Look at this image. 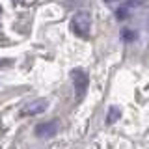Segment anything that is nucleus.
<instances>
[{"label": "nucleus", "mask_w": 149, "mask_h": 149, "mask_svg": "<svg viewBox=\"0 0 149 149\" xmlns=\"http://www.w3.org/2000/svg\"><path fill=\"white\" fill-rule=\"evenodd\" d=\"M71 32L74 36L82 37V39H88L91 34V17L90 13H77L73 19H71Z\"/></svg>", "instance_id": "nucleus-1"}, {"label": "nucleus", "mask_w": 149, "mask_h": 149, "mask_svg": "<svg viewBox=\"0 0 149 149\" xmlns=\"http://www.w3.org/2000/svg\"><path fill=\"white\" fill-rule=\"evenodd\" d=\"M71 80H73V86H74V99H77V102H80L84 99V95H86V91H88L90 77H88V73L84 69L77 67L71 71Z\"/></svg>", "instance_id": "nucleus-2"}, {"label": "nucleus", "mask_w": 149, "mask_h": 149, "mask_svg": "<svg viewBox=\"0 0 149 149\" xmlns=\"http://www.w3.org/2000/svg\"><path fill=\"white\" fill-rule=\"evenodd\" d=\"M47 108H49V102L45 99H36V101H30L28 104L22 106L21 114L22 116H37V114H43Z\"/></svg>", "instance_id": "nucleus-3"}, {"label": "nucleus", "mask_w": 149, "mask_h": 149, "mask_svg": "<svg viewBox=\"0 0 149 149\" xmlns=\"http://www.w3.org/2000/svg\"><path fill=\"white\" fill-rule=\"evenodd\" d=\"M56 132H58V121H45L36 127L37 138H52Z\"/></svg>", "instance_id": "nucleus-4"}, {"label": "nucleus", "mask_w": 149, "mask_h": 149, "mask_svg": "<svg viewBox=\"0 0 149 149\" xmlns=\"http://www.w3.org/2000/svg\"><path fill=\"white\" fill-rule=\"evenodd\" d=\"M121 116V110L118 108V106H110L108 108V116H106V125H112L114 121H118Z\"/></svg>", "instance_id": "nucleus-5"}, {"label": "nucleus", "mask_w": 149, "mask_h": 149, "mask_svg": "<svg viewBox=\"0 0 149 149\" xmlns=\"http://www.w3.org/2000/svg\"><path fill=\"white\" fill-rule=\"evenodd\" d=\"M121 39L127 41V43H130V41H136L138 39V32L130 30V28H123V30H121Z\"/></svg>", "instance_id": "nucleus-6"}, {"label": "nucleus", "mask_w": 149, "mask_h": 149, "mask_svg": "<svg viewBox=\"0 0 149 149\" xmlns=\"http://www.w3.org/2000/svg\"><path fill=\"white\" fill-rule=\"evenodd\" d=\"M127 17H129V9L127 8L119 6L118 9H116V19H118V21H123V19H127Z\"/></svg>", "instance_id": "nucleus-7"}, {"label": "nucleus", "mask_w": 149, "mask_h": 149, "mask_svg": "<svg viewBox=\"0 0 149 149\" xmlns=\"http://www.w3.org/2000/svg\"><path fill=\"white\" fill-rule=\"evenodd\" d=\"M138 6H143V0H127V2L123 4V8H127L129 11L132 8H138Z\"/></svg>", "instance_id": "nucleus-8"}, {"label": "nucleus", "mask_w": 149, "mask_h": 149, "mask_svg": "<svg viewBox=\"0 0 149 149\" xmlns=\"http://www.w3.org/2000/svg\"><path fill=\"white\" fill-rule=\"evenodd\" d=\"M11 60H0V67H6V65H11Z\"/></svg>", "instance_id": "nucleus-9"}, {"label": "nucleus", "mask_w": 149, "mask_h": 149, "mask_svg": "<svg viewBox=\"0 0 149 149\" xmlns=\"http://www.w3.org/2000/svg\"><path fill=\"white\" fill-rule=\"evenodd\" d=\"M13 2H19V0H13Z\"/></svg>", "instance_id": "nucleus-10"}, {"label": "nucleus", "mask_w": 149, "mask_h": 149, "mask_svg": "<svg viewBox=\"0 0 149 149\" xmlns=\"http://www.w3.org/2000/svg\"><path fill=\"white\" fill-rule=\"evenodd\" d=\"M106 2H112V0H106Z\"/></svg>", "instance_id": "nucleus-11"}]
</instances>
